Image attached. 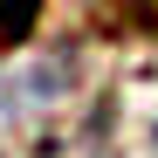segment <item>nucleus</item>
I'll return each mask as SVG.
<instances>
[{
  "instance_id": "obj_1",
  "label": "nucleus",
  "mask_w": 158,
  "mask_h": 158,
  "mask_svg": "<svg viewBox=\"0 0 158 158\" xmlns=\"http://www.w3.org/2000/svg\"><path fill=\"white\" fill-rule=\"evenodd\" d=\"M35 21H41V0H0V55L28 41Z\"/></svg>"
}]
</instances>
